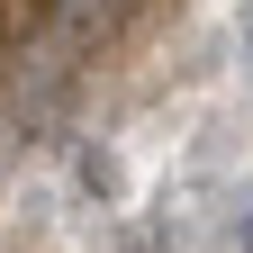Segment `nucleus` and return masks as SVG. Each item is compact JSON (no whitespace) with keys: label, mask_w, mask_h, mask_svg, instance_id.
I'll return each instance as SVG.
<instances>
[{"label":"nucleus","mask_w":253,"mask_h":253,"mask_svg":"<svg viewBox=\"0 0 253 253\" xmlns=\"http://www.w3.org/2000/svg\"><path fill=\"white\" fill-rule=\"evenodd\" d=\"M244 54H253V0H244Z\"/></svg>","instance_id":"2"},{"label":"nucleus","mask_w":253,"mask_h":253,"mask_svg":"<svg viewBox=\"0 0 253 253\" xmlns=\"http://www.w3.org/2000/svg\"><path fill=\"white\" fill-rule=\"evenodd\" d=\"M82 190H100V199L118 190V163H109V154H82Z\"/></svg>","instance_id":"1"}]
</instances>
